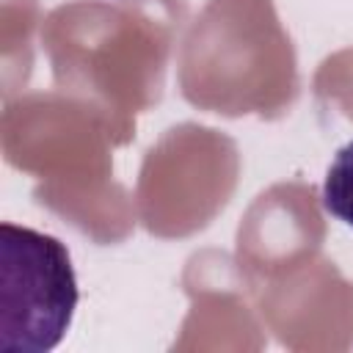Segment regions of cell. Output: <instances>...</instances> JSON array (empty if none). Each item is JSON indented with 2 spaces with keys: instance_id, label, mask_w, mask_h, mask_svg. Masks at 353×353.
Returning a JSON list of instances; mask_svg holds the SVG:
<instances>
[{
  "instance_id": "cell-1",
  "label": "cell",
  "mask_w": 353,
  "mask_h": 353,
  "mask_svg": "<svg viewBox=\"0 0 353 353\" xmlns=\"http://www.w3.org/2000/svg\"><path fill=\"white\" fill-rule=\"evenodd\" d=\"M77 276L66 245L44 232L0 223V347L47 353L69 331Z\"/></svg>"
},
{
  "instance_id": "cell-2",
  "label": "cell",
  "mask_w": 353,
  "mask_h": 353,
  "mask_svg": "<svg viewBox=\"0 0 353 353\" xmlns=\"http://www.w3.org/2000/svg\"><path fill=\"white\" fill-rule=\"evenodd\" d=\"M323 207L328 215L353 229V141H347L331 160L323 179Z\"/></svg>"
}]
</instances>
